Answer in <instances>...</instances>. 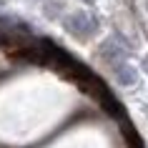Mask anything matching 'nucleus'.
I'll use <instances>...</instances> for the list:
<instances>
[{
  "instance_id": "obj_1",
  "label": "nucleus",
  "mask_w": 148,
  "mask_h": 148,
  "mask_svg": "<svg viewBox=\"0 0 148 148\" xmlns=\"http://www.w3.org/2000/svg\"><path fill=\"white\" fill-rule=\"evenodd\" d=\"M65 30L75 38H90L98 30V20H95V15H90L86 10H78V13L65 18Z\"/></svg>"
},
{
  "instance_id": "obj_2",
  "label": "nucleus",
  "mask_w": 148,
  "mask_h": 148,
  "mask_svg": "<svg viewBox=\"0 0 148 148\" xmlns=\"http://www.w3.org/2000/svg\"><path fill=\"white\" fill-rule=\"evenodd\" d=\"M101 58L106 63H108L110 68L116 70L121 63H125V58H128V48H125V43H118L116 38H108V40H103V45H101Z\"/></svg>"
},
{
  "instance_id": "obj_3",
  "label": "nucleus",
  "mask_w": 148,
  "mask_h": 148,
  "mask_svg": "<svg viewBox=\"0 0 148 148\" xmlns=\"http://www.w3.org/2000/svg\"><path fill=\"white\" fill-rule=\"evenodd\" d=\"M113 73H116V80H118V83H123V86H133V83L138 80L136 70H133L131 65H128V63H121V65H118V68L113 70Z\"/></svg>"
},
{
  "instance_id": "obj_4",
  "label": "nucleus",
  "mask_w": 148,
  "mask_h": 148,
  "mask_svg": "<svg viewBox=\"0 0 148 148\" xmlns=\"http://www.w3.org/2000/svg\"><path fill=\"white\" fill-rule=\"evenodd\" d=\"M125 138H128V148H143V143H140V138L133 133V128H131V131L125 128Z\"/></svg>"
},
{
  "instance_id": "obj_5",
  "label": "nucleus",
  "mask_w": 148,
  "mask_h": 148,
  "mask_svg": "<svg viewBox=\"0 0 148 148\" xmlns=\"http://www.w3.org/2000/svg\"><path fill=\"white\" fill-rule=\"evenodd\" d=\"M143 68H146V70H148V55H146V60H143Z\"/></svg>"
}]
</instances>
